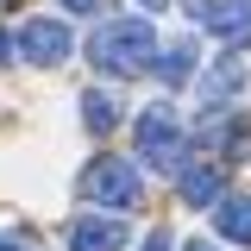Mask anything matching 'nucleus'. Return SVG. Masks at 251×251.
<instances>
[{"instance_id":"1","label":"nucleus","mask_w":251,"mask_h":251,"mask_svg":"<svg viewBox=\"0 0 251 251\" xmlns=\"http://www.w3.org/2000/svg\"><path fill=\"white\" fill-rule=\"evenodd\" d=\"M88 57H94V69H107V75H145V69L157 63L151 19H107V25L94 31Z\"/></svg>"},{"instance_id":"2","label":"nucleus","mask_w":251,"mask_h":251,"mask_svg":"<svg viewBox=\"0 0 251 251\" xmlns=\"http://www.w3.org/2000/svg\"><path fill=\"white\" fill-rule=\"evenodd\" d=\"M82 201L94 207H138L145 201V182H138V170L126 163V157H94L88 170H82Z\"/></svg>"},{"instance_id":"3","label":"nucleus","mask_w":251,"mask_h":251,"mask_svg":"<svg viewBox=\"0 0 251 251\" xmlns=\"http://www.w3.org/2000/svg\"><path fill=\"white\" fill-rule=\"evenodd\" d=\"M138 157H145L151 170H182L188 138H182V126H176V113H170V107L138 113Z\"/></svg>"},{"instance_id":"4","label":"nucleus","mask_w":251,"mask_h":251,"mask_svg":"<svg viewBox=\"0 0 251 251\" xmlns=\"http://www.w3.org/2000/svg\"><path fill=\"white\" fill-rule=\"evenodd\" d=\"M188 13L201 31H214L226 44H251V0H195Z\"/></svg>"},{"instance_id":"5","label":"nucleus","mask_w":251,"mask_h":251,"mask_svg":"<svg viewBox=\"0 0 251 251\" xmlns=\"http://www.w3.org/2000/svg\"><path fill=\"white\" fill-rule=\"evenodd\" d=\"M19 50L31 63H44V69H57V63H69V25H57V19H25L19 25Z\"/></svg>"},{"instance_id":"6","label":"nucleus","mask_w":251,"mask_h":251,"mask_svg":"<svg viewBox=\"0 0 251 251\" xmlns=\"http://www.w3.org/2000/svg\"><path fill=\"white\" fill-rule=\"evenodd\" d=\"M120 245H126V220L88 214V220H75V226H69V251H120Z\"/></svg>"},{"instance_id":"7","label":"nucleus","mask_w":251,"mask_h":251,"mask_svg":"<svg viewBox=\"0 0 251 251\" xmlns=\"http://www.w3.org/2000/svg\"><path fill=\"white\" fill-rule=\"evenodd\" d=\"M182 201L188 207H214L220 195H226V170H220V163H195V170H182Z\"/></svg>"},{"instance_id":"8","label":"nucleus","mask_w":251,"mask_h":251,"mask_svg":"<svg viewBox=\"0 0 251 251\" xmlns=\"http://www.w3.org/2000/svg\"><path fill=\"white\" fill-rule=\"evenodd\" d=\"M214 226H220V239L251 245V195H220L214 201Z\"/></svg>"},{"instance_id":"9","label":"nucleus","mask_w":251,"mask_h":251,"mask_svg":"<svg viewBox=\"0 0 251 251\" xmlns=\"http://www.w3.org/2000/svg\"><path fill=\"white\" fill-rule=\"evenodd\" d=\"M239 82H245V63L239 57L214 63V69L201 75V107H226V94H239Z\"/></svg>"},{"instance_id":"10","label":"nucleus","mask_w":251,"mask_h":251,"mask_svg":"<svg viewBox=\"0 0 251 251\" xmlns=\"http://www.w3.org/2000/svg\"><path fill=\"white\" fill-rule=\"evenodd\" d=\"M82 126H88V132H113V126H120V100L100 94V88H88L82 94Z\"/></svg>"},{"instance_id":"11","label":"nucleus","mask_w":251,"mask_h":251,"mask_svg":"<svg viewBox=\"0 0 251 251\" xmlns=\"http://www.w3.org/2000/svg\"><path fill=\"white\" fill-rule=\"evenodd\" d=\"M188 69H195V50H188V44H170V50L157 57V75H163L170 88H176V82H188Z\"/></svg>"},{"instance_id":"12","label":"nucleus","mask_w":251,"mask_h":251,"mask_svg":"<svg viewBox=\"0 0 251 251\" xmlns=\"http://www.w3.org/2000/svg\"><path fill=\"white\" fill-rule=\"evenodd\" d=\"M57 6H69V13H100L107 0H57Z\"/></svg>"},{"instance_id":"13","label":"nucleus","mask_w":251,"mask_h":251,"mask_svg":"<svg viewBox=\"0 0 251 251\" xmlns=\"http://www.w3.org/2000/svg\"><path fill=\"white\" fill-rule=\"evenodd\" d=\"M0 251H31L25 239H13V232H0Z\"/></svg>"},{"instance_id":"14","label":"nucleus","mask_w":251,"mask_h":251,"mask_svg":"<svg viewBox=\"0 0 251 251\" xmlns=\"http://www.w3.org/2000/svg\"><path fill=\"white\" fill-rule=\"evenodd\" d=\"M145 251H170V232H151V239H145Z\"/></svg>"},{"instance_id":"15","label":"nucleus","mask_w":251,"mask_h":251,"mask_svg":"<svg viewBox=\"0 0 251 251\" xmlns=\"http://www.w3.org/2000/svg\"><path fill=\"white\" fill-rule=\"evenodd\" d=\"M188 251H220V245H201V239H195V245H188Z\"/></svg>"},{"instance_id":"16","label":"nucleus","mask_w":251,"mask_h":251,"mask_svg":"<svg viewBox=\"0 0 251 251\" xmlns=\"http://www.w3.org/2000/svg\"><path fill=\"white\" fill-rule=\"evenodd\" d=\"M0 63H6V31H0Z\"/></svg>"},{"instance_id":"17","label":"nucleus","mask_w":251,"mask_h":251,"mask_svg":"<svg viewBox=\"0 0 251 251\" xmlns=\"http://www.w3.org/2000/svg\"><path fill=\"white\" fill-rule=\"evenodd\" d=\"M151 6H157V0H151Z\"/></svg>"}]
</instances>
